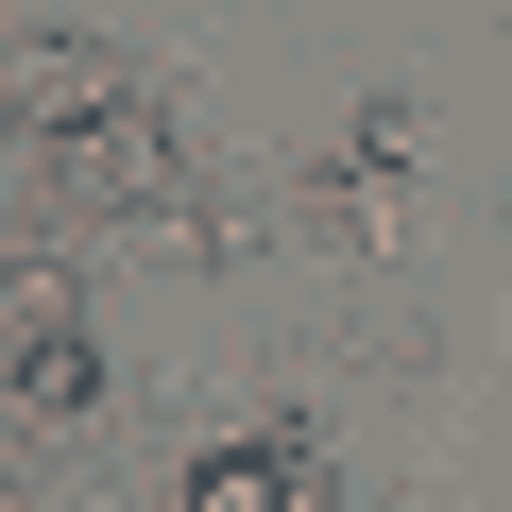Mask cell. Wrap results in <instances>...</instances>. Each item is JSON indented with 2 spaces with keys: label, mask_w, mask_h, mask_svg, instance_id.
I'll return each mask as SVG.
<instances>
[{
  "label": "cell",
  "mask_w": 512,
  "mask_h": 512,
  "mask_svg": "<svg viewBox=\"0 0 512 512\" xmlns=\"http://www.w3.org/2000/svg\"><path fill=\"white\" fill-rule=\"evenodd\" d=\"M137 120V69L103 35H35L18 52V137H120Z\"/></svg>",
  "instance_id": "cell-1"
},
{
  "label": "cell",
  "mask_w": 512,
  "mask_h": 512,
  "mask_svg": "<svg viewBox=\"0 0 512 512\" xmlns=\"http://www.w3.org/2000/svg\"><path fill=\"white\" fill-rule=\"evenodd\" d=\"M0 393H18V410H86L103 393V359H86V325H69L52 274H18V308H0Z\"/></svg>",
  "instance_id": "cell-2"
},
{
  "label": "cell",
  "mask_w": 512,
  "mask_h": 512,
  "mask_svg": "<svg viewBox=\"0 0 512 512\" xmlns=\"http://www.w3.org/2000/svg\"><path fill=\"white\" fill-rule=\"evenodd\" d=\"M188 512H325V444L308 427H256V444L188 461Z\"/></svg>",
  "instance_id": "cell-3"
}]
</instances>
